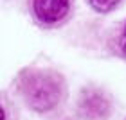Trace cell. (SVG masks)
<instances>
[{
  "label": "cell",
  "mask_w": 126,
  "mask_h": 120,
  "mask_svg": "<svg viewBox=\"0 0 126 120\" xmlns=\"http://www.w3.org/2000/svg\"><path fill=\"white\" fill-rule=\"evenodd\" d=\"M88 2L95 11H99V13H108V11H112L121 0H88Z\"/></svg>",
  "instance_id": "cell-4"
},
{
  "label": "cell",
  "mask_w": 126,
  "mask_h": 120,
  "mask_svg": "<svg viewBox=\"0 0 126 120\" xmlns=\"http://www.w3.org/2000/svg\"><path fill=\"white\" fill-rule=\"evenodd\" d=\"M81 108L85 109V113L90 117V118H101V115H105L106 113V100L103 99L101 95L97 93H92L88 95L85 102H81Z\"/></svg>",
  "instance_id": "cell-3"
},
{
  "label": "cell",
  "mask_w": 126,
  "mask_h": 120,
  "mask_svg": "<svg viewBox=\"0 0 126 120\" xmlns=\"http://www.w3.org/2000/svg\"><path fill=\"white\" fill-rule=\"evenodd\" d=\"M25 97L36 111H47L60 100V84L49 73H34L25 83Z\"/></svg>",
  "instance_id": "cell-1"
},
{
  "label": "cell",
  "mask_w": 126,
  "mask_h": 120,
  "mask_svg": "<svg viewBox=\"0 0 126 120\" xmlns=\"http://www.w3.org/2000/svg\"><path fill=\"white\" fill-rule=\"evenodd\" d=\"M123 50L126 52V29H124V38H123Z\"/></svg>",
  "instance_id": "cell-5"
},
{
  "label": "cell",
  "mask_w": 126,
  "mask_h": 120,
  "mask_svg": "<svg viewBox=\"0 0 126 120\" xmlns=\"http://www.w3.org/2000/svg\"><path fill=\"white\" fill-rule=\"evenodd\" d=\"M5 118V115H4V111H2V108H0V120H4Z\"/></svg>",
  "instance_id": "cell-6"
},
{
  "label": "cell",
  "mask_w": 126,
  "mask_h": 120,
  "mask_svg": "<svg viewBox=\"0 0 126 120\" xmlns=\"http://www.w3.org/2000/svg\"><path fill=\"white\" fill-rule=\"evenodd\" d=\"M34 13L45 24H56L68 13V0H34Z\"/></svg>",
  "instance_id": "cell-2"
}]
</instances>
